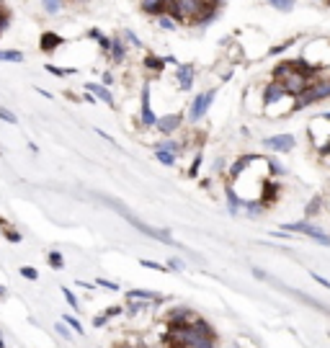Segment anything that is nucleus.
Masks as SVG:
<instances>
[{"instance_id": "nucleus-13", "label": "nucleus", "mask_w": 330, "mask_h": 348, "mask_svg": "<svg viewBox=\"0 0 330 348\" xmlns=\"http://www.w3.org/2000/svg\"><path fill=\"white\" fill-rule=\"evenodd\" d=\"M142 11L150 16H163L168 13V3L165 0H142Z\"/></svg>"}, {"instance_id": "nucleus-33", "label": "nucleus", "mask_w": 330, "mask_h": 348, "mask_svg": "<svg viewBox=\"0 0 330 348\" xmlns=\"http://www.w3.org/2000/svg\"><path fill=\"white\" fill-rule=\"evenodd\" d=\"M62 320H65V323H67V325H70V328H72V330H75V333H82V325L78 323L75 317H70V315H67V317H62Z\"/></svg>"}, {"instance_id": "nucleus-21", "label": "nucleus", "mask_w": 330, "mask_h": 348, "mask_svg": "<svg viewBox=\"0 0 330 348\" xmlns=\"http://www.w3.org/2000/svg\"><path fill=\"white\" fill-rule=\"evenodd\" d=\"M155 158H158L163 165H173L176 163V152H168V150H155Z\"/></svg>"}, {"instance_id": "nucleus-1", "label": "nucleus", "mask_w": 330, "mask_h": 348, "mask_svg": "<svg viewBox=\"0 0 330 348\" xmlns=\"http://www.w3.org/2000/svg\"><path fill=\"white\" fill-rule=\"evenodd\" d=\"M273 78H276V83L284 85L287 93L299 96L302 90L309 85V67L302 60H287V62H281V65L276 67Z\"/></svg>"}, {"instance_id": "nucleus-24", "label": "nucleus", "mask_w": 330, "mask_h": 348, "mask_svg": "<svg viewBox=\"0 0 330 348\" xmlns=\"http://www.w3.org/2000/svg\"><path fill=\"white\" fill-rule=\"evenodd\" d=\"M41 5H44V11L52 13V16L62 11V0H41Z\"/></svg>"}, {"instance_id": "nucleus-36", "label": "nucleus", "mask_w": 330, "mask_h": 348, "mask_svg": "<svg viewBox=\"0 0 330 348\" xmlns=\"http://www.w3.org/2000/svg\"><path fill=\"white\" fill-rule=\"evenodd\" d=\"M199 165H201V155H196V158H194V165H191L188 176H196V173H199Z\"/></svg>"}, {"instance_id": "nucleus-30", "label": "nucleus", "mask_w": 330, "mask_h": 348, "mask_svg": "<svg viewBox=\"0 0 330 348\" xmlns=\"http://www.w3.org/2000/svg\"><path fill=\"white\" fill-rule=\"evenodd\" d=\"M62 297H65V299H67V305H70L72 309H78V297H75V294H72V291H70V289H65V287H62Z\"/></svg>"}, {"instance_id": "nucleus-35", "label": "nucleus", "mask_w": 330, "mask_h": 348, "mask_svg": "<svg viewBox=\"0 0 330 348\" xmlns=\"http://www.w3.org/2000/svg\"><path fill=\"white\" fill-rule=\"evenodd\" d=\"M124 36H126V39H129V41L134 44V47H142V41H140V39H137V36H134V34L129 31V29H124Z\"/></svg>"}, {"instance_id": "nucleus-4", "label": "nucleus", "mask_w": 330, "mask_h": 348, "mask_svg": "<svg viewBox=\"0 0 330 348\" xmlns=\"http://www.w3.org/2000/svg\"><path fill=\"white\" fill-rule=\"evenodd\" d=\"M116 209H119V206H116ZM119 212H122L126 219H129V222H132V225H134L140 232L150 235V237H155V240H160V243H168V245H173V237H170V232H168V230H155V227H150V225L140 222V219H137V217H132L129 212H124V209H119Z\"/></svg>"}, {"instance_id": "nucleus-19", "label": "nucleus", "mask_w": 330, "mask_h": 348, "mask_svg": "<svg viewBox=\"0 0 330 348\" xmlns=\"http://www.w3.org/2000/svg\"><path fill=\"white\" fill-rule=\"evenodd\" d=\"M44 70L52 72V75H57V78H70V75H75V70H72V67H54V65H44Z\"/></svg>"}, {"instance_id": "nucleus-9", "label": "nucleus", "mask_w": 330, "mask_h": 348, "mask_svg": "<svg viewBox=\"0 0 330 348\" xmlns=\"http://www.w3.org/2000/svg\"><path fill=\"white\" fill-rule=\"evenodd\" d=\"M188 320H196L194 315H191V309L178 307L176 312H173V315L168 317V325H170V330H176V328H186V325H188Z\"/></svg>"}, {"instance_id": "nucleus-12", "label": "nucleus", "mask_w": 330, "mask_h": 348, "mask_svg": "<svg viewBox=\"0 0 330 348\" xmlns=\"http://www.w3.org/2000/svg\"><path fill=\"white\" fill-rule=\"evenodd\" d=\"M39 47H41V52H54L57 47H62V36L54 31H44L39 39Z\"/></svg>"}, {"instance_id": "nucleus-46", "label": "nucleus", "mask_w": 330, "mask_h": 348, "mask_svg": "<svg viewBox=\"0 0 330 348\" xmlns=\"http://www.w3.org/2000/svg\"><path fill=\"white\" fill-rule=\"evenodd\" d=\"M0 348H8V346H5V341H3V338H0Z\"/></svg>"}, {"instance_id": "nucleus-41", "label": "nucleus", "mask_w": 330, "mask_h": 348, "mask_svg": "<svg viewBox=\"0 0 330 348\" xmlns=\"http://www.w3.org/2000/svg\"><path fill=\"white\" fill-rule=\"evenodd\" d=\"M317 206H320V201L315 199V201H312V204H309V206H307V214H315V212H317Z\"/></svg>"}, {"instance_id": "nucleus-7", "label": "nucleus", "mask_w": 330, "mask_h": 348, "mask_svg": "<svg viewBox=\"0 0 330 348\" xmlns=\"http://www.w3.org/2000/svg\"><path fill=\"white\" fill-rule=\"evenodd\" d=\"M85 90H90L98 101H103V103L108 108H116V101H114V93L108 90L106 85H101V83H85Z\"/></svg>"}, {"instance_id": "nucleus-3", "label": "nucleus", "mask_w": 330, "mask_h": 348, "mask_svg": "<svg viewBox=\"0 0 330 348\" xmlns=\"http://www.w3.org/2000/svg\"><path fill=\"white\" fill-rule=\"evenodd\" d=\"M217 96V90H206V93H199L194 98V103H191V111H188V119L191 122H199V119H204V114L209 111V106H212V101Z\"/></svg>"}, {"instance_id": "nucleus-28", "label": "nucleus", "mask_w": 330, "mask_h": 348, "mask_svg": "<svg viewBox=\"0 0 330 348\" xmlns=\"http://www.w3.org/2000/svg\"><path fill=\"white\" fill-rule=\"evenodd\" d=\"M140 266H142V268H152V271H170V268H165L163 263H155V261H147V258H142Z\"/></svg>"}, {"instance_id": "nucleus-26", "label": "nucleus", "mask_w": 330, "mask_h": 348, "mask_svg": "<svg viewBox=\"0 0 330 348\" xmlns=\"http://www.w3.org/2000/svg\"><path fill=\"white\" fill-rule=\"evenodd\" d=\"M155 150H168V152H176V155H178V142L165 140V142H158V144H155Z\"/></svg>"}, {"instance_id": "nucleus-10", "label": "nucleus", "mask_w": 330, "mask_h": 348, "mask_svg": "<svg viewBox=\"0 0 330 348\" xmlns=\"http://www.w3.org/2000/svg\"><path fill=\"white\" fill-rule=\"evenodd\" d=\"M284 96H291V93H287L281 83H268V85H266V93H263V103H266V106H273V103H276L279 98H284Z\"/></svg>"}, {"instance_id": "nucleus-45", "label": "nucleus", "mask_w": 330, "mask_h": 348, "mask_svg": "<svg viewBox=\"0 0 330 348\" xmlns=\"http://www.w3.org/2000/svg\"><path fill=\"white\" fill-rule=\"evenodd\" d=\"M0 297H5V287H0Z\"/></svg>"}, {"instance_id": "nucleus-23", "label": "nucleus", "mask_w": 330, "mask_h": 348, "mask_svg": "<svg viewBox=\"0 0 330 348\" xmlns=\"http://www.w3.org/2000/svg\"><path fill=\"white\" fill-rule=\"evenodd\" d=\"M268 3L276 8V11H281V13H289L291 8H294V0H268Z\"/></svg>"}, {"instance_id": "nucleus-27", "label": "nucleus", "mask_w": 330, "mask_h": 348, "mask_svg": "<svg viewBox=\"0 0 330 348\" xmlns=\"http://www.w3.org/2000/svg\"><path fill=\"white\" fill-rule=\"evenodd\" d=\"M21 276L29 279V281H36V279H39V271L31 268V266H21Z\"/></svg>"}, {"instance_id": "nucleus-22", "label": "nucleus", "mask_w": 330, "mask_h": 348, "mask_svg": "<svg viewBox=\"0 0 330 348\" xmlns=\"http://www.w3.org/2000/svg\"><path fill=\"white\" fill-rule=\"evenodd\" d=\"M227 201H230V212H232V214H237V209L243 206V201L237 199V194H235V191H232L230 186H227Z\"/></svg>"}, {"instance_id": "nucleus-42", "label": "nucleus", "mask_w": 330, "mask_h": 348, "mask_svg": "<svg viewBox=\"0 0 330 348\" xmlns=\"http://www.w3.org/2000/svg\"><path fill=\"white\" fill-rule=\"evenodd\" d=\"M170 266H173V271H183V263H181L178 258H173V261H170Z\"/></svg>"}, {"instance_id": "nucleus-39", "label": "nucleus", "mask_w": 330, "mask_h": 348, "mask_svg": "<svg viewBox=\"0 0 330 348\" xmlns=\"http://www.w3.org/2000/svg\"><path fill=\"white\" fill-rule=\"evenodd\" d=\"M312 279H315L317 284H323L325 289H330V281H328V279H323V276H320V273H315V271H312Z\"/></svg>"}, {"instance_id": "nucleus-37", "label": "nucleus", "mask_w": 330, "mask_h": 348, "mask_svg": "<svg viewBox=\"0 0 330 348\" xmlns=\"http://www.w3.org/2000/svg\"><path fill=\"white\" fill-rule=\"evenodd\" d=\"M124 312V307H108L106 309V317H116V315H122Z\"/></svg>"}, {"instance_id": "nucleus-18", "label": "nucleus", "mask_w": 330, "mask_h": 348, "mask_svg": "<svg viewBox=\"0 0 330 348\" xmlns=\"http://www.w3.org/2000/svg\"><path fill=\"white\" fill-rule=\"evenodd\" d=\"M0 230H3V235H5V240L8 243H21V232H16V230H11L3 219H0Z\"/></svg>"}, {"instance_id": "nucleus-34", "label": "nucleus", "mask_w": 330, "mask_h": 348, "mask_svg": "<svg viewBox=\"0 0 330 348\" xmlns=\"http://www.w3.org/2000/svg\"><path fill=\"white\" fill-rule=\"evenodd\" d=\"M108 323V317H106V312L103 315H98V317H93V328H103Z\"/></svg>"}, {"instance_id": "nucleus-8", "label": "nucleus", "mask_w": 330, "mask_h": 348, "mask_svg": "<svg viewBox=\"0 0 330 348\" xmlns=\"http://www.w3.org/2000/svg\"><path fill=\"white\" fill-rule=\"evenodd\" d=\"M181 122H183L181 114H165V116L158 119V129H160L163 134H173V132L181 126Z\"/></svg>"}, {"instance_id": "nucleus-6", "label": "nucleus", "mask_w": 330, "mask_h": 348, "mask_svg": "<svg viewBox=\"0 0 330 348\" xmlns=\"http://www.w3.org/2000/svg\"><path fill=\"white\" fill-rule=\"evenodd\" d=\"M263 144L273 152H289V150H294V137L291 134H276V137H268Z\"/></svg>"}, {"instance_id": "nucleus-2", "label": "nucleus", "mask_w": 330, "mask_h": 348, "mask_svg": "<svg viewBox=\"0 0 330 348\" xmlns=\"http://www.w3.org/2000/svg\"><path fill=\"white\" fill-rule=\"evenodd\" d=\"M284 230H287V232H302V235L312 237L315 243H320V245H325V248H330V237H328L323 230H320V227L309 225V222H291V225H284Z\"/></svg>"}, {"instance_id": "nucleus-43", "label": "nucleus", "mask_w": 330, "mask_h": 348, "mask_svg": "<svg viewBox=\"0 0 330 348\" xmlns=\"http://www.w3.org/2000/svg\"><path fill=\"white\" fill-rule=\"evenodd\" d=\"M78 287H80V289H93V284H88V281H78Z\"/></svg>"}, {"instance_id": "nucleus-32", "label": "nucleus", "mask_w": 330, "mask_h": 348, "mask_svg": "<svg viewBox=\"0 0 330 348\" xmlns=\"http://www.w3.org/2000/svg\"><path fill=\"white\" fill-rule=\"evenodd\" d=\"M54 330H57V333H60L62 338H65V341H70V338H72V335H70V330L65 328V320H62V323H57V325H54Z\"/></svg>"}, {"instance_id": "nucleus-40", "label": "nucleus", "mask_w": 330, "mask_h": 348, "mask_svg": "<svg viewBox=\"0 0 330 348\" xmlns=\"http://www.w3.org/2000/svg\"><path fill=\"white\" fill-rule=\"evenodd\" d=\"M96 132H98V134H101V137H103V140H106V142H108V144H114V137H111V134H106V132H103V129H96Z\"/></svg>"}, {"instance_id": "nucleus-5", "label": "nucleus", "mask_w": 330, "mask_h": 348, "mask_svg": "<svg viewBox=\"0 0 330 348\" xmlns=\"http://www.w3.org/2000/svg\"><path fill=\"white\" fill-rule=\"evenodd\" d=\"M140 116H142V124H144V126H158V119H160V116H155L152 106H150V85H147V83H144V88H142V108H140Z\"/></svg>"}, {"instance_id": "nucleus-38", "label": "nucleus", "mask_w": 330, "mask_h": 348, "mask_svg": "<svg viewBox=\"0 0 330 348\" xmlns=\"http://www.w3.org/2000/svg\"><path fill=\"white\" fill-rule=\"evenodd\" d=\"M5 26H8V16L3 11V5H0V31H5Z\"/></svg>"}, {"instance_id": "nucleus-47", "label": "nucleus", "mask_w": 330, "mask_h": 348, "mask_svg": "<svg viewBox=\"0 0 330 348\" xmlns=\"http://www.w3.org/2000/svg\"><path fill=\"white\" fill-rule=\"evenodd\" d=\"M119 348H124V346H119Z\"/></svg>"}, {"instance_id": "nucleus-44", "label": "nucleus", "mask_w": 330, "mask_h": 348, "mask_svg": "<svg viewBox=\"0 0 330 348\" xmlns=\"http://www.w3.org/2000/svg\"><path fill=\"white\" fill-rule=\"evenodd\" d=\"M323 152H325V155H330V142H328L325 147H323Z\"/></svg>"}, {"instance_id": "nucleus-11", "label": "nucleus", "mask_w": 330, "mask_h": 348, "mask_svg": "<svg viewBox=\"0 0 330 348\" xmlns=\"http://www.w3.org/2000/svg\"><path fill=\"white\" fill-rule=\"evenodd\" d=\"M194 65H178L176 70V78H178V88L181 90H188L191 85H194Z\"/></svg>"}, {"instance_id": "nucleus-17", "label": "nucleus", "mask_w": 330, "mask_h": 348, "mask_svg": "<svg viewBox=\"0 0 330 348\" xmlns=\"http://www.w3.org/2000/svg\"><path fill=\"white\" fill-rule=\"evenodd\" d=\"M255 160H258V158H255V155H248V158H240V160H237L235 165H232V176L237 178V176H240V173L248 168V163H255Z\"/></svg>"}, {"instance_id": "nucleus-16", "label": "nucleus", "mask_w": 330, "mask_h": 348, "mask_svg": "<svg viewBox=\"0 0 330 348\" xmlns=\"http://www.w3.org/2000/svg\"><path fill=\"white\" fill-rule=\"evenodd\" d=\"M47 261H49V266H52L54 271H62V268H65V258H62L60 250H52V253L47 255Z\"/></svg>"}, {"instance_id": "nucleus-25", "label": "nucleus", "mask_w": 330, "mask_h": 348, "mask_svg": "<svg viewBox=\"0 0 330 348\" xmlns=\"http://www.w3.org/2000/svg\"><path fill=\"white\" fill-rule=\"evenodd\" d=\"M96 287H101V289H108V291H119V284L116 281H108V279H96Z\"/></svg>"}, {"instance_id": "nucleus-20", "label": "nucleus", "mask_w": 330, "mask_h": 348, "mask_svg": "<svg viewBox=\"0 0 330 348\" xmlns=\"http://www.w3.org/2000/svg\"><path fill=\"white\" fill-rule=\"evenodd\" d=\"M0 60H3V62H21L23 54L16 52V49H0Z\"/></svg>"}, {"instance_id": "nucleus-14", "label": "nucleus", "mask_w": 330, "mask_h": 348, "mask_svg": "<svg viewBox=\"0 0 330 348\" xmlns=\"http://www.w3.org/2000/svg\"><path fill=\"white\" fill-rule=\"evenodd\" d=\"M144 67L147 70H155V72H160L165 65H168V62H165V57H155V54H144Z\"/></svg>"}, {"instance_id": "nucleus-15", "label": "nucleus", "mask_w": 330, "mask_h": 348, "mask_svg": "<svg viewBox=\"0 0 330 348\" xmlns=\"http://www.w3.org/2000/svg\"><path fill=\"white\" fill-rule=\"evenodd\" d=\"M124 57H126V47H124V41L114 39V44H111V60H114V62H124Z\"/></svg>"}, {"instance_id": "nucleus-29", "label": "nucleus", "mask_w": 330, "mask_h": 348, "mask_svg": "<svg viewBox=\"0 0 330 348\" xmlns=\"http://www.w3.org/2000/svg\"><path fill=\"white\" fill-rule=\"evenodd\" d=\"M0 119H3V122H8V124H16V122H18L16 114H13V111H8L5 106H0Z\"/></svg>"}, {"instance_id": "nucleus-31", "label": "nucleus", "mask_w": 330, "mask_h": 348, "mask_svg": "<svg viewBox=\"0 0 330 348\" xmlns=\"http://www.w3.org/2000/svg\"><path fill=\"white\" fill-rule=\"evenodd\" d=\"M160 29H168V31H173L176 29V23H173V16H160Z\"/></svg>"}]
</instances>
